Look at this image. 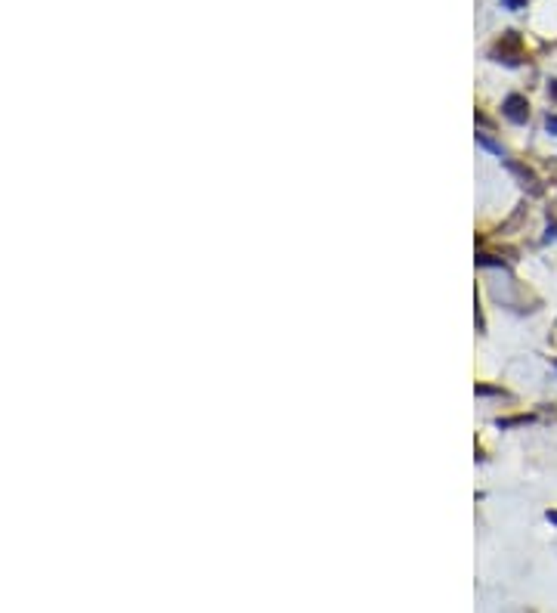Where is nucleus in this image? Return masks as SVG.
I'll list each match as a JSON object with an SVG mask.
<instances>
[{
	"mask_svg": "<svg viewBox=\"0 0 557 613\" xmlns=\"http://www.w3.org/2000/svg\"><path fill=\"white\" fill-rule=\"evenodd\" d=\"M508 3H511V6H520V3H523V0H508Z\"/></svg>",
	"mask_w": 557,
	"mask_h": 613,
	"instance_id": "nucleus-3",
	"label": "nucleus"
},
{
	"mask_svg": "<svg viewBox=\"0 0 557 613\" xmlns=\"http://www.w3.org/2000/svg\"><path fill=\"white\" fill-rule=\"evenodd\" d=\"M548 520H551V523H557V511H548Z\"/></svg>",
	"mask_w": 557,
	"mask_h": 613,
	"instance_id": "nucleus-2",
	"label": "nucleus"
},
{
	"mask_svg": "<svg viewBox=\"0 0 557 613\" xmlns=\"http://www.w3.org/2000/svg\"><path fill=\"white\" fill-rule=\"evenodd\" d=\"M551 93H554V97H557V81H554V84H551Z\"/></svg>",
	"mask_w": 557,
	"mask_h": 613,
	"instance_id": "nucleus-4",
	"label": "nucleus"
},
{
	"mask_svg": "<svg viewBox=\"0 0 557 613\" xmlns=\"http://www.w3.org/2000/svg\"><path fill=\"white\" fill-rule=\"evenodd\" d=\"M505 115H508L511 121H527V99L508 97V102H505Z\"/></svg>",
	"mask_w": 557,
	"mask_h": 613,
	"instance_id": "nucleus-1",
	"label": "nucleus"
}]
</instances>
